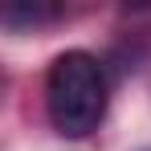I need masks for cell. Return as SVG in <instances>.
Instances as JSON below:
<instances>
[{
	"instance_id": "cell-1",
	"label": "cell",
	"mask_w": 151,
	"mask_h": 151,
	"mask_svg": "<svg viewBox=\"0 0 151 151\" xmlns=\"http://www.w3.org/2000/svg\"><path fill=\"white\" fill-rule=\"evenodd\" d=\"M106 98H110L106 70L86 49L61 53L45 74V110H49V123L57 127V135H65V139L94 135L106 119Z\"/></svg>"
}]
</instances>
